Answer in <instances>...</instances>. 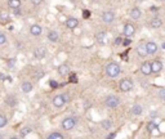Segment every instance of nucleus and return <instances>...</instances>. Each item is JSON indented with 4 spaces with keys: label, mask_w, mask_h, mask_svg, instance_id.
I'll return each instance as SVG.
<instances>
[{
    "label": "nucleus",
    "mask_w": 165,
    "mask_h": 139,
    "mask_svg": "<svg viewBox=\"0 0 165 139\" xmlns=\"http://www.w3.org/2000/svg\"><path fill=\"white\" fill-rule=\"evenodd\" d=\"M123 44V39L121 37H116L115 39V45H120Z\"/></svg>",
    "instance_id": "36"
},
{
    "label": "nucleus",
    "mask_w": 165,
    "mask_h": 139,
    "mask_svg": "<svg viewBox=\"0 0 165 139\" xmlns=\"http://www.w3.org/2000/svg\"><path fill=\"white\" fill-rule=\"evenodd\" d=\"M5 43H6V36L4 34H0V45L5 44Z\"/></svg>",
    "instance_id": "31"
},
{
    "label": "nucleus",
    "mask_w": 165,
    "mask_h": 139,
    "mask_svg": "<svg viewBox=\"0 0 165 139\" xmlns=\"http://www.w3.org/2000/svg\"><path fill=\"white\" fill-rule=\"evenodd\" d=\"M130 43H132V40L130 39H124V40H123V45H124V47H129V45H130Z\"/></svg>",
    "instance_id": "32"
},
{
    "label": "nucleus",
    "mask_w": 165,
    "mask_h": 139,
    "mask_svg": "<svg viewBox=\"0 0 165 139\" xmlns=\"http://www.w3.org/2000/svg\"><path fill=\"white\" fill-rule=\"evenodd\" d=\"M58 73L62 76H66L70 73V67L67 66V64H61L59 67H58Z\"/></svg>",
    "instance_id": "17"
},
{
    "label": "nucleus",
    "mask_w": 165,
    "mask_h": 139,
    "mask_svg": "<svg viewBox=\"0 0 165 139\" xmlns=\"http://www.w3.org/2000/svg\"><path fill=\"white\" fill-rule=\"evenodd\" d=\"M14 63H16V59H9L8 61V66L11 67V68L12 67H14Z\"/></svg>",
    "instance_id": "37"
},
{
    "label": "nucleus",
    "mask_w": 165,
    "mask_h": 139,
    "mask_svg": "<svg viewBox=\"0 0 165 139\" xmlns=\"http://www.w3.org/2000/svg\"><path fill=\"white\" fill-rule=\"evenodd\" d=\"M0 18H1L3 21H8V19H9L8 13H6L5 11H1V12H0Z\"/></svg>",
    "instance_id": "29"
},
{
    "label": "nucleus",
    "mask_w": 165,
    "mask_h": 139,
    "mask_svg": "<svg viewBox=\"0 0 165 139\" xmlns=\"http://www.w3.org/2000/svg\"><path fill=\"white\" fill-rule=\"evenodd\" d=\"M48 39H49L52 43H57L58 39H59V35H58L57 31H49L48 32Z\"/></svg>",
    "instance_id": "18"
},
{
    "label": "nucleus",
    "mask_w": 165,
    "mask_h": 139,
    "mask_svg": "<svg viewBox=\"0 0 165 139\" xmlns=\"http://www.w3.org/2000/svg\"><path fill=\"white\" fill-rule=\"evenodd\" d=\"M36 75H38V79H41V77L44 76V71H39Z\"/></svg>",
    "instance_id": "40"
},
{
    "label": "nucleus",
    "mask_w": 165,
    "mask_h": 139,
    "mask_svg": "<svg viewBox=\"0 0 165 139\" xmlns=\"http://www.w3.org/2000/svg\"><path fill=\"white\" fill-rule=\"evenodd\" d=\"M13 13H14L16 16H21V14H22V12H21V9H19V8H16V9H13Z\"/></svg>",
    "instance_id": "35"
},
{
    "label": "nucleus",
    "mask_w": 165,
    "mask_h": 139,
    "mask_svg": "<svg viewBox=\"0 0 165 139\" xmlns=\"http://www.w3.org/2000/svg\"><path fill=\"white\" fill-rule=\"evenodd\" d=\"M34 56H35V58H38V59H44L45 56H47V49H45L44 47L36 48L34 52Z\"/></svg>",
    "instance_id": "12"
},
{
    "label": "nucleus",
    "mask_w": 165,
    "mask_h": 139,
    "mask_svg": "<svg viewBox=\"0 0 165 139\" xmlns=\"http://www.w3.org/2000/svg\"><path fill=\"white\" fill-rule=\"evenodd\" d=\"M102 126H103V129L108 130V129L111 128V121H110V120H103L102 121Z\"/></svg>",
    "instance_id": "28"
},
{
    "label": "nucleus",
    "mask_w": 165,
    "mask_h": 139,
    "mask_svg": "<svg viewBox=\"0 0 165 139\" xmlns=\"http://www.w3.org/2000/svg\"><path fill=\"white\" fill-rule=\"evenodd\" d=\"M63 97H64V99H66V103L70 101V95L67 94V93H63Z\"/></svg>",
    "instance_id": "41"
},
{
    "label": "nucleus",
    "mask_w": 165,
    "mask_h": 139,
    "mask_svg": "<svg viewBox=\"0 0 165 139\" xmlns=\"http://www.w3.org/2000/svg\"><path fill=\"white\" fill-rule=\"evenodd\" d=\"M129 16H130L132 19H140L141 16H142V12L140 8H137V6H134V8L130 9V13H129Z\"/></svg>",
    "instance_id": "15"
},
{
    "label": "nucleus",
    "mask_w": 165,
    "mask_h": 139,
    "mask_svg": "<svg viewBox=\"0 0 165 139\" xmlns=\"http://www.w3.org/2000/svg\"><path fill=\"white\" fill-rule=\"evenodd\" d=\"M41 32H43V28H41V26L39 25H32L30 27V34L32 35V36H40Z\"/></svg>",
    "instance_id": "14"
},
{
    "label": "nucleus",
    "mask_w": 165,
    "mask_h": 139,
    "mask_svg": "<svg viewBox=\"0 0 165 139\" xmlns=\"http://www.w3.org/2000/svg\"><path fill=\"white\" fill-rule=\"evenodd\" d=\"M132 112H133V115H134V116L141 115V114H142V106H140V104H134L133 107H132Z\"/></svg>",
    "instance_id": "23"
},
{
    "label": "nucleus",
    "mask_w": 165,
    "mask_h": 139,
    "mask_svg": "<svg viewBox=\"0 0 165 139\" xmlns=\"http://www.w3.org/2000/svg\"><path fill=\"white\" fill-rule=\"evenodd\" d=\"M159 98L161 101H165V88H161L159 90Z\"/></svg>",
    "instance_id": "30"
},
{
    "label": "nucleus",
    "mask_w": 165,
    "mask_h": 139,
    "mask_svg": "<svg viewBox=\"0 0 165 139\" xmlns=\"http://www.w3.org/2000/svg\"><path fill=\"white\" fill-rule=\"evenodd\" d=\"M9 139H19V138H18V137H11Z\"/></svg>",
    "instance_id": "44"
},
{
    "label": "nucleus",
    "mask_w": 165,
    "mask_h": 139,
    "mask_svg": "<svg viewBox=\"0 0 165 139\" xmlns=\"http://www.w3.org/2000/svg\"><path fill=\"white\" fill-rule=\"evenodd\" d=\"M83 16H84V18H89L90 17V12L88 11V9H85V11H83Z\"/></svg>",
    "instance_id": "33"
},
{
    "label": "nucleus",
    "mask_w": 165,
    "mask_h": 139,
    "mask_svg": "<svg viewBox=\"0 0 165 139\" xmlns=\"http://www.w3.org/2000/svg\"><path fill=\"white\" fill-rule=\"evenodd\" d=\"M5 103H6L8 106H11V107H14V106L17 104V99H16L13 95H8V97L5 98Z\"/></svg>",
    "instance_id": "21"
},
{
    "label": "nucleus",
    "mask_w": 165,
    "mask_h": 139,
    "mask_svg": "<svg viewBox=\"0 0 165 139\" xmlns=\"http://www.w3.org/2000/svg\"><path fill=\"white\" fill-rule=\"evenodd\" d=\"M134 34H135L134 26L132 23H125V26H124V35H125V36L130 39V37L134 36Z\"/></svg>",
    "instance_id": "7"
},
{
    "label": "nucleus",
    "mask_w": 165,
    "mask_h": 139,
    "mask_svg": "<svg viewBox=\"0 0 165 139\" xmlns=\"http://www.w3.org/2000/svg\"><path fill=\"white\" fill-rule=\"evenodd\" d=\"M115 137H116V134H115V133H114V134H110V135H108V138H107V139H114V138H115Z\"/></svg>",
    "instance_id": "42"
},
{
    "label": "nucleus",
    "mask_w": 165,
    "mask_h": 139,
    "mask_svg": "<svg viewBox=\"0 0 165 139\" xmlns=\"http://www.w3.org/2000/svg\"><path fill=\"white\" fill-rule=\"evenodd\" d=\"M21 89H22V92H25V93H30L31 90H32V84H31V83H28V81L22 83Z\"/></svg>",
    "instance_id": "19"
},
{
    "label": "nucleus",
    "mask_w": 165,
    "mask_h": 139,
    "mask_svg": "<svg viewBox=\"0 0 165 139\" xmlns=\"http://www.w3.org/2000/svg\"><path fill=\"white\" fill-rule=\"evenodd\" d=\"M133 81H132L130 79H123L120 83H119V88H120L121 92L127 93V92H130L132 89H133Z\"/></svg>",
    "instance_id": "3"
},
{
    "label": "nucleus",
    "mask_w": 165,
    "mask_h": 139,
    "mask_svg": "<svg viewBox=\"0 0 165 139\" xmlns=\"http://www.w3.org/2000/svg\"><path fill=\"white\" fill-rule=\"evenodd\" d=\"M160 1H165V0H160Z\"/></svg>",
    "instance_id": "46"
},
{
    "label": "nucleus",
    "mask_w": 165,
    "mask_h": 139,
    "mask_svg": "<svg viewBox=\"0 0 165 139\" xmlns=\"http://www.w3.org/2000/svg\"><path fill=\"white\" fill-rule=\"evenodd\" d=\"M105 39H106V32L105 31H99V32H97L96 34V40L98 41L99 44H103Z\"/></svg>",
    "instance_id": "20"
},
{
    "label": "nucleus",
    "mask_w": 165,
    "mask_h": 139,
    "mask_svg": "<svg viewBox=\"0 0 165 139\" xmlns=\"http://www.w3.org/2000/svg\"><path fill=\"white\" fill-rule=\"evenodd\" d=\"M31 131H32V130H31L30 126H25V128L21 130V137H26V135H28V134L31 133Z\"/></svg>",
    "instance_id": "25"
},
{
    "label": "nucleus",
    "mask_w": 165,
    "mask_h": 139,
    "mask_svg": "<svg viewBox=\"0 0 165 139\" xmlns=\"http://www.w3.org/2000/svg\"><path fill=\"white\" fill-rule=\"evenodd\" d=\"M6 124H8V119L4 115H0V128H4Z\"/></svg>",
    "instance_id": "26"
},
{
    "label": "nucleus",
    "mask_w": 165,
    "mask_h": 139,
    "mask_svg": "<svg viewBox=\"0 0 165 139\" xmlns=\"http://www.w3.org/2000/svg\"><path fill=\"white\" fill-rule=\"evenodd\" d=\"M105 103H106V106L110 107V108H116L119 104H120V99H119L116 95H108L107 98H106Z\"/></svg>",
    "instance_id": "4"
},
{
    "label": "nucleus",
    "mask_w": 165,
    "mask_h": 139,
    "mask_svg": "<svg viewBox=\"0 0 165 139\" xmlns=\"http://www.w3.org/2000/svg\"><path fill=\"white\" fill-rule=\"evenodd\" d=\"M151 68H152V73H159L163 70V63L159 59H155L151 62Z\"/></svg>",
    "instance_id": "11"
},
{
    "label": "nucleus",
    "mask_w": 165,
    "mask_h": 139,
    "mask_svg": "<svg viewBox=\"0 0 165 139\" xmlns=\"http://www.w3.org/2000/svg\"><path fill=\"white\" fill-rule=\"evenodd\" d=\"M155 129H157V125L155 124L154 121H151V122H148V125H147V130L148 131H154Z\"/></svg>",
    "instance_id": "27"
},
{
    "label": "nucleus",
    "mask_w": 165,
    "mask_h": 139,
    "mask_svg": "<svg viewBox=\"0 0 165 139\" xmlns=\"http://www.w3.org/2000/svg\"><path fill=\"white\" fill-rule=\"evenodd\" d=\"M0 139H3V134H0Z\"/></svg>",
    "instance_id": "45"
},
{
    "label": "nucleus",
    "mask_w": 165,
    "mask_h": 139,
    "mask_svg": "<svg viewBox=\"0 0 165 139\" xmlns=\"http://www.w3.org/2000/svg\"><path fill=\"white\" fill-rule=\"evenodd\" d=\"M120 66H119L116 62H110L107 66H106V73H107L108 77H118L120 75Z\"/></svg>",
    "instance_id": "1"
},
{
    "label": "nucleus",
    "mask_w": 165,
    "mask_h": 139,
    "mask_svg": "<svg viewBox=\"0 0 165 139\" xmlns=\"http://www.w3.org/2000/svg\"><path fill=\"white\" fill-rule=\"evenodd\" d=\"M146 47H147L148 56H154V54H156L157 49H159V47H157V44L155 43V41H148V43H146Z\"/></svg>",
    "instance_id": "8"
},
{
    "label": "nucleus",
    "mask_w": 165,
    "mask_h": 139,
    "mask_svg": "<svg viewBox=\"0 0 165 139\" xmlns=\"http://www.w3.org/2000/svg\"><path fill=\"white\" fill-rule=\"evenodd\" d=\"M47 139H64V138H63V135L61 133H57L56 131V133H52V134L48 135Z\"/></svg>",
    "instance_id": "24"
},
{
    "label": "nucleus",
    "mask_w": 165,
    "mask_h": 139,
    "mask_svg": "<svg viewBox=\"0 0 165 139\" xmlns=\"http://www.w3.org/2000/svg\"><path fill=\"white\" fill-rule=\"evenodd\" d=\"M79 26V19L75 18V17H70L67 18L66 21V27L70 28V30H75V28Z\"/></svg>",
    "instance_id": "9"
},
{
    "label": "nucleus",
    "mask_w": 165,
    "mask_h": 139,
    "mask_svg": "<svg viewBox=\"0 0 165 139\" xmlns=\"http://www.w3.org/2000/svg\"><path fill=\"white\" fill-rule=\"evenodd\" d=\"M50 86H52V88H57V86H58V84H57V81H54V80H50Z\"/></svg>",
    "instance_id": "39"
},
{
    "label": "nucleus",
    "mask_w": 165,
    "mask_h": 139,
    "mask_svg": "<svg viewBox=\"0 0 165 139\" xmlns=\"http://www.w3.org/2000/svg\"><path fill=\"white\" fill-rule=\"evenodd\" d=\"M8 5H9V8H12V9L19 8V6H21V0H9Z\"/></svg>",
    "instance_id": "22"
},
{
    "label": "nucleus",
    "mask_w": 165,
    "mask_h": 139,
    "mask_svg": "<svg viewBox=\"0 0 165 139\" xmlns=\"http://www.w3.org/2000/svg\"><path fill=\"white\" fill-rule=\"evenodd\" d=\"M64 104H66V99H64L63 94H58V95H56L53 98V106L54 107L61 108V107H63Z\"/></svg>",
    "instance_id": "6"
},
{
    "label": "nucleus",
    "mask_w": 165,
    "mask_h": 139,
    "mask_svg": "<svg viewBox=\"0 0 165 139\" xmlns=\"http://www.w3.org/2000/svg\"><path fill=\"white\" fill-rule=\"evenodd\" d=\"M61 126H62L63 130L70 131V130H72V129L76 126V120H75L74 117H66V119H64V120L62 121Z\"/></svg>",
    "instance_id": "2"
},
{
    "label": "nucleus",
    "mask_w": 165,
    "mask_h": 139,
    "mask_svg": "<svg viewBox=\"0 0 165 139\" xmlns=\"http://www.w3.org/2000/svg\"><path fill=\"white\" fill-rule=\"evenodd\" d=\"M137 54L140 57L142 58H144L146 56H148V52H147V47H146V44L144 43H141V44H138V47H137Z\"/></svg>",
    "instance_id": "10"
},
{
    "label": "nucleus",
    "mask_w": 165,
    "mask_h": 139,
    "mask_svg": "<svg viewBox=\"0 0 165 139\" xmlns=\"http://www.w3.org/2000/svg\"><path fill=\"white\" fill-rule=\"evenodd\" d=\"M70 81H74V83H76V81H77V79H76V75H75V73H72V75L70 76Z\"/></svg>",
    "instance_id": "38"
},
{
    "label": "nucleus",
    "mask_w": 165,
    "mask_h": 139,
    "mask_svg": "<svg viewBox=\"0 0 165 139\" xmlns=\"http://www.w3.org/2000/svg\"><path fill=\"white\" fill-rule=\"evenodd\" d=\"M102 19H103V22L105 23H111V22H114V19H115V13L114 12H105L102 14Z\"/></svg>",
    "instance_id": "13"
},
{
    "label": "nucleus",
    "mask_w": 165,
    "mask_h": 139,
    "mask_svg": "<svg viewBox=\"0 0 165 139\" xmlns=\"http://www.w3.org/2000/svg\"><path fill=\"white\" fill-rule=\"evenodd\" d=\"M161 48H163V49L165 50V41H164V43H163V44H161Z\"/></svg>",
    "instance_id": "43"
},
{
    "label": "nucleus",
    "mask_w": 165,
    "mask_h": 139,
    "mask_svg": "<svg viewBox=\"0 0 165 139\" xmlns=\"http://www.w3.org/2000/svg\"><path fill=\"white\" fill-rule=\"evenodd\" d=\"M150 25H151V27L152 28H160L161 26H163V19L159 18V17H155V18L151 19Z\"/></svg>",
    "instance_id": "16"
},
{
    "label": "nucleus",
    "mask_w": 165,
    "mask_h": 139,
    "mask_svg": "<svg viewBox=\"0 0 165 139\" xmlns=\"http://www.w3.org/2000/svg\"><path fill=\"white\" fill-rule=\"evenodd\" d=\"M32 5H40L41 3H43V0H31Z\"/></svg>",
    "instance_id": "34"
},
{
    "label": "nucleus",
    "mask_w": 165,
    "mask_h": 139,
    "mask_svg": "<svg viewBox=\"0 0 165 139\" xmlns=\"http://www.w3.org/2000/svg\"><path fill=\"white\" fill-rule=\"evenodd\" d=\"M141 72L142 75L144 76H150L151 73H152V68H151V62H147V61H144L143 63L141 64Z\"/></svg>",
    "instance_id": "5"
}]
</instances>
